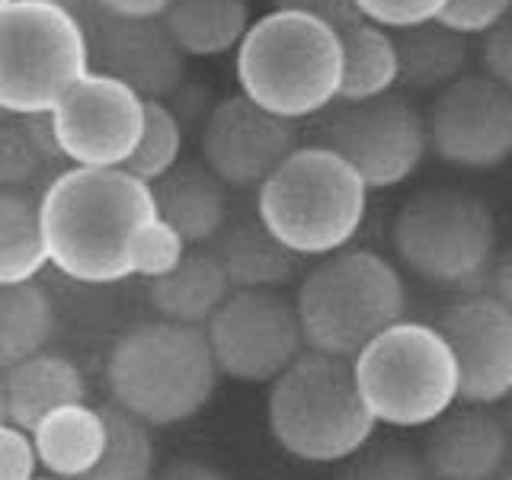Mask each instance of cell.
<instances>
[{
    "instance_id": "obj_32",
    "label": "cell",
    "mask_w": 512,
    "mask_h": 480,
    "mask_svg": "<svg viewBox=\"0 0 512 480\" xmlns=\"http://www.w3.org/2000/svg\"><path fill=\"white\" fill-rule=\"evenodd\" d=\"M448 0H352L359 20L375 23L388 32H400L410 26L436 23Z\"/></svg>"
},
{
    "instance_id": "obj_6",
    "label": "cell",
    "mask_w": 512,
    "mask_h": 480,
    "mask_svg": "<svg viewBox=\"0 0 512 480\" xmlns=\"http://www.w3.org/2000/svg\"><path fill=\"white\" fill-rule=\"evenodd\" d=\"M269 384V432L292 458L336 464L372 442L378 423L362 404L349 359L304 349Z\"/></svg>"
},
{
    "instance_id": "obj_5",
    "label": "cell",
    "mask_w": 512,
    "mask_h": 480,
    "mask_svg": "<svg viewBox=\"0 0 512 480\" xmlns=\"http://www.w3.org/2000/svg\"><path fill=\"white\" fill-rule=\"evenodd\" d=\"M407 311V285L391 260L365 247H343L301 279L295 314L304 349L352 359Z\"/></svg>"
},
{
    "instance_id": "obj_9",
    "label": "cell",
    "mask_w": 512,
    "mask_h": 480,
    "mask_svg": "<svg viewBox=\"0 0 512 480\" xmlns=\"http://www.w3.org/2000/svg\"><path fill=\"white\" fill-rule=\"evenodd\" d=\"M394 250L416 279L471 292L493 263L496 218L484 199L464 189H426L400 205Z\"/></svg>"
},
{
    "instance_id": "obj_27",
    "label": "cell",
    "mask_w": 512,
    "mask_h": 480,
    "mask_svg": "<svg viewBox=\"0 0 512 480\" xmlns=\"http://www.w3.org/2000/svg\"><path fill=\"white\" fill-rule=\"evenodd\" d=\"M48 266L36 192H0V285L32 282Z\"/></svg>"
},
{
    "instance_id": "obj_23",
    "label": "cell",
    "mask_w": 512,
    "mask_h": 480,
    "mask_svg": "<svg viewBox=\"0 0 512 480\" xmlns=\"http://www.w3.org/2000/svg\"><path fill=\"white\" fill-rule=\"evenodd\" d=\"M397 55V87L410 93H439L471 68V45L439 23L391 32Z\"/></svg>"
},
{
    "instance_id": "obj_29",
    "label": "cell",
    "mask_w": 512,
    "mask_h": 480,
    "mask_svg": "<svg viewBox=\"0 0 512 480\" xmlns=\"http://www.w3.org/2000/svg\"><path fill=\"white\" fill-rule=\"evenodd\" d=\"M61 170L32 138L23 116H0V192H39Z\"/></svg>"
},
{
    "instance_id": "obj_31",
    "label": "cell",
    "mask_w": 512,
    "mask_h": 480,
    "mask_svg": "<svg viewBox=\"0 0 512 480\" xmlns=\"http://www.w3.org/2000/svg\"><path fill=\"white\" fill-rule=\"evenodd\" d=\"M340 480H432V477L420 452L397 442H384L375 448L362 445L356 455L346 458Z\"/></svg>"
},
{
    "instance_id": "obj_37",
    "label": "cell",
    "mask_w": 512,
    "mask_h": 480,
    "mask_svg": "<svg viewBox=\"0 0 512 480\" xmlns=\"http://www.w3.org/2000/svg\"><path fill=\"white\" fill-rule=\"evenodd\" d=\"M151 480H228L215 464L199 461V458H180V461H170L167 468L154 471Z\"/></svg>"
},
{
    "instance_id": "obj_10",
    "label": "cell",
    "mask_w": 512,
    "mask_h": 480,
    "mask_svg": "<svg viewBox=\"0 0 512 480\" xmlns=\"http://www.w3.org/2000/svg\"><path fill=\"white\" fill-rule=\"evenodd\" d=\"M202 333L218 375L240 384L276 381L304 352L295 301L282 292H231Z\"/></svg>"
},
{
    "instance_id": "obj_3",
    "label": "cell",
    "mask_w": 512,
    "mask_h": 480,
    "mask_svg": "<svg viewBox=\"0 0 512 480\" xmlns=\"http://www.w3.org/2000/svg\"><path fill=\"white\" fill-rule=\"evenodd\" d=\"M240 96L285 122L311 119L340 96V36L292 10L253 20L234 52Z\"/></svg>"
},
{
    "instance_id": "obj_41",
    "label": "cell",
    "mask_w": 512,
    "mask_h": 480,
    "mask_svg": "<svg viewBox=\"0 0 512 480\" xmlns=\"http://www.w3.org/2000/svg\"><path fill=\"white\" fill-rule=\"evenodd\" d=\"M7 4H13V0H0V10H4Z\"/></svg>"
},
{
    "instance_id": "obj_17",
    "label": "cell",
    "mask_w": 512,
    "mask_h": 480,
    "mask_svg": "<svg viewBox=\"0 0 512 480\" xmlns=\"http://www.w3.org/2000/svg\"><path fill=\"white\" fill-rule=\"evenodd\" d=\"M509 458V429L490 407L448 410L432 423L426 471L432 480H493Z\"/></svg>"
},
{
    "instance_id": "obj_24",
    "label": "cell",
    "mask_w": 512,
    "mask_h": 480,
    "mask_svg": "<svg viewBox=\"0 0 512 480\" xmlns=\"http://www.w3.org/2000/svg\"><path fill=\"white\" fill-rule=\"evenodd\" d=\"M160 23L186 58H221L237 52L253 16L247 0H170Z\"/></svg>"
},
{
    "instance_id": "obj_39",
    "label": "cell",
    "mask_w": 512,
    "mask_h": 480,
    "mask_svg": "<svg viewBox=\"0 0 512 480\" xmlns=\"http://www.w3.org/2000/svg\"><path fill=\"white\" fill-rule=\"evenodd\" d=\"M42 4H52V7L68 10V13L77 16V20H84V16L93 10V0H42Z\"/></svg>"
},
{
    "instance_id": "obj_40",
    "label": "cell",
    "mask_w": 512,
    "mask_h": 480,
    "mask_svg": "<svg viewBox=\"0 0 512 480\" xmlns=\"http://www.w3.org/2000/svg\"><path fill=\"white\" fill-rule=\"evenodd\" d=\"M0 423H7V407H4V388H0Z\"/></svg>"
},
{
    "instance_id": "obj_13",
    "label": "cell",
    "mask_w": 512,
    "mask_h": 480,
    "mask_svg": "<svg viewBox=\"0 0 512 480\" xmlns=\"http://www.w3.org/2000/svg\"><path fill=\"white\" fill-rule=\"evenodd\" d=\"M426 125V151L458 170H496L512 154V87L480 71L461 74L436 93Z\"/></svg>"
},
{
    "instance_id": "obj_11",
    "label": "cell",
    "mask_w": 512,
    "mask_h": 480,
    "mask_svg": "<svg viewBox=\"0 0 512 480\" xmlns=\"http://www.w3.org/2000/svg\"><path fill=\"white\" fill-rule=\"evenodd\" d=\"M320 144L343 157L368 192L394 189L407 183L426 157L423 112L397 93L343 103L324 122Z\"/></svg>"
},
{
    "instance_id": "obj_28",
    "label": "cell",
    "mask_w": 512,
    "mask_h": 480,
    "mask_svg": "<svg viewBox=\"0 0 512 480\" xmlns=\"http://www.w3.org/2000/svg\"><path fill=\"white\" fill-rule=\"evenodd\" d=\"M103 420H106L103 455L77 480H151L157 464L151 429L116 407H103Z\"/></svg>"
},
{
    "instance_id": "obj_38",
    "label": "cell",
    "mask_w": 512,
    "mask_h": 480,
    "mask_svg": "<svg viewBox=\"0 0 512 480\" xmlns=\"http://www.w3.org/2000/svg\"><path fill=\"white\" fill-rule=\"evenodd\" d=\"M170 0H93V10L112 16H135V20H154L167 10Z\"/></svg>"
},
{
    "instance_id": "obj_2",
    "label": "cell",
    "mask_w": 512,
    "mask_h": 480,
    "mask_svg": "<svg viewBox=\"0 0 512 480\" xmlns=\"http://www.w3.org/2000/svg\"><path fill=\"white\" fill-rule=\"evenodd\" d=\"M218 368L199 327L144 320L128 327L109 349V407L148 429L186 423L212 404Z\"/></svg>"
},
{
    "instance_id": "obj_15",
    "label": "cell",
    "mask_w": 512,
    "mask_h": 480,
    "mask_svg": "<svg viewBox=\"0 0 512 480\" xmlns=\"http://www.w3.org/2000/svg\"><path fill=\"white\" fill-rule=\"evenodd\" d=\"M436 330L455 359L458 400L493 407L512 391V308L480 292H464L442 311Z\"/></svg>"
},
{
    "instance_id": "obj_4",
    "label": "cell",
    "mask_w": 512,
    "mask_h": 480,
    "mask_svg": "<svg viewBox=\"0 0 512 480\" xmlns=\"http://www.w3.org/2000/svg\"><path fill=\"white\" fill-rule=\"evenodd\" d=\"M365 212L368 189L359 173L324 144H298L256 186V221L298 260L349 247Z\"/></svg>"
},
{
    "instance_id": "obj_36",
    "label": "cell",
    "mask_w": 512,
    "mask_h": 480,
    "mask_svg": "<svg viewBox=\"0 0 512 480\" xmlns=\"http://www.w3.org/2000/svg\"><path fill=\"white\" fill-rule=\"evenodd\" d=\"M272 10H292V13L314 16V20L327 23L336 32L359 20L352 0H272Z\"/></svg>"
},
{
    "instance_id": "obj_8",
    "label": "cell",
    "mask_w": 512,
    "mask_h": 480,
    "mask_svg": "<svg viewBox=\"0 0 512 480\" xmlns=\"http://www.w3.org/2000/svg\"><path fill=\"white\" fill-rule=\"evenodd\" d=\"M87 71V36L74 13L42 0H13L0 10L4 116H45Z\"/></svg>"
},
{
    "instance_id": "obj_33",
    "label": "cell",
    "mask_w": 512,
    "mask_h": 480,
    "mask_svg": "<svg viewBox=\"0 0 512 480\" xmlns=\"http://www.w3.org/2000/svg\"><path fill=\"white\" fill-rule=\"evenodd\" d=\"M509 10L512 0H448L436 23L458 32L464 39H471L487 32L490 26L509 20Z\"/></svg>"
},
{
    "instance_id": "obj_34",
    "label": "cell",
    "mask_w": 512,
    "mask_h": 480,
    "mask_svg": "<svg viewBox=\"0 0 512 480\" xmlns=\"http://www.w3.org/2000/svg\"><path fill=\"white\" fill-rule=\"evenodd\" d=\"M480 74L496 80V84L512 87V26L509 20L490 26L487 32L477 36V52H474Z\"/></svg>"
},
{
    "instance_id": "obj_22",
    "label": "cell",
    "mask_w": 512,
    "mask_h": 480,
    "mask_svg": "<svg viewBox=\"0 0 512 480\" xmlns=\"http://www.w3.org/2000/svg\"><path fill=\"white\" fill-rule=\"evenodd\" d=\"M228 295L231 285L224 279L212 250L189 247L173 269L157 279H148V301L157 320H170V324L183 327L202 330Z\"/></svg>"
},
{
    "instance_id": "obj_25",
    "label": "cell",
    "mask_w": 512,
    "mask_h": 480,
    "mask_svg": "<svg viewBox=\"0 0 512 480\" xmlns=\"http://www.w3.org/2000/svg\"><path fill=\"white\" fill-rule=\"evenodd\" d=\"M336 36H340V96L336 103H365L394 93L397 55L388 29L356 20Z\"/></svg>"
},
{
    "instance_id": "obj_12",
    "label": "cell",
    "mask_w": 512,
    "mask_h": 480,
    "mask_svg": "<svg viewBox=\"0 0 512 480\" xmlns=\"http://www.w3.org/2000/svg\"><path fill=\"white\" fill-rule=\"evenodd\" d=\"M68 167L122 170L144 125V100L119 80L87 71L45 112Z\"/></svg>"
},
{
    "instance_id": "obj_21",
    "label": "cell",
    "mask_w": 512,
    "mask_h": 480,
    "mask_svg": "<svg viewBox=\"0 0 512 480\" xmlns=\"http://www.w3.org/2000/svg\"><path fill=\"white\" fill-rule=\"evenodd\" d=\"M212 256L231 292H279L298 269V256L288 253L256 218L224 224Z\"/></svg>"
},
{
    "instance_id": "obj_18",
    "label": "cell",
    "mask_w": 512,
    "mask_h": 480,
    "mask_svg": "<svg viewBox=\"0 0 512 480\" xmlns=\"http://www.w3.org/2000/svg\"><path fill=\"white\" fill-rule=\"evenodd\" d=\"M0 388H4L7 423L32 429L42 416L58 407L84 404L90 388L80 365L61 352H36L16 365L0 368Z\"/></svg>"
},
{
    "instance_id": "obj_20",
    "label": "cell",
    "mask_w": 512,
    "mask_h": 480,
    "mask_svg": "<svg viewBox=\"0 0 512 480\" xmlns=\"http://www.w3.org/2000/svg\"><path fill=\"white\" fill-rule=\"evenodd\" d=\"M29 439L39 468L52 480L84 477L100 461L106 445L103 407H90L87 400L58 407L29 429Z\"/></svg>"
},
{
    "instance_id": "obj_35",
    "label": "cell",
    "mask_w": 512,
    "mask_h": 480,
    "mask_svg": "<svg viewBox=\"0 0 512 480\" xmlns=\"http://www.w3.org/2000/svg\"><path fill=\"white\" fill-rule=\"evenodd\" d=\"M36 474L39 461L29 432L13 423H0V480H36Z\"/></svg>"
},
{
    "instance_id": "obj_14",
    "label": "cell",
    "mask_w": 512,
    "mask_h": 480,
    "mask_svg": "<svg viewBox=\"0 0 512 480\" xmlns=\"http://www.w3.org/2000/svg\"><path fill=\"white\" fill-rule=\"evenodd\" d=\"M90 71L119 80L135 90L144 103H167L186 87V55L167 36L160 16L135 20V16H112L90 10L84 20Z\"/></svg>"
},
{
    "instance_id": "obj_1",
    "label": "cell",
    "mask_w": 512,
    "mask_h": 480,
    "mask_svg": "<svg viewBox=\"0 0 512 480\" xmlns=\"http://www.w3.org/2000/svg\"><path fill=\"white\" fill-rule=\"evenodd\" d=\"M154 218L151 186L125 170L68 167L39 192L45 260L77 285L135 279L138 237Z\"/></svg>"
},
{
    "instance_id": "obj_42",
    "label": "cell",
    "mask_w": 512,
    "mask_h": 480,
    "mask_svg": "<svg viewBox=\"0 0 512 480\" xmlns=\"http://www.w3.org/2000/svg\"><path fill=\"white\" fill-rule=\"evenodd\" d=\"M36 480H42V477H36ZM45 480H52V477H45Z\"/></svg>"
},
{
    "instance_id": "obj_16",
    "label": "cell",
    "mask_w": 512,
    "mask_h": 480,
    "mask_svg": "<svg viewBox=\"0 0 512 480\" xmlns=\"http://www.w3.org/2000/svg\"><path fill=\"white\" fill-rule=\"evenodd\" d=\"M199 141L205 170L221 186L253 189L298 148V125L234 93L208 109Z\"/></svg>"
},
{
    "instance_id": "obj_19",
    "label": "cell",
    "mask_w": 512,
    "mask_h": 480,
    "mask_svg": "<svg viewBox=\"0 0 512 480\" xmlns=\"http://www.w3.org/2000/svg\"><path fill=\"white\" fill-rule=\"evenodd\" d=\"M157 218L180 234L186 247H202L215 240L228 224V186L196 164H176L170 173L151 183Z\"/></svg>"
},
{
    "instance_id": "obj_30",
    "label": "cell",
    "mask_w": 512,
    "mask_h": 480,
    "mask_svg": "<svg viewBox=\"0 0 512 480\" xmlns=\"http://www.w3.org/2000/svg\"><path fill=\"white\" fill-rule=\"evenodd\" d=\"M183 132L180 119L173 116V109L167 103H144V125L141 138L135 144L132 157L125 160L122 170L128 176H135L138 183L151 186L160 176L170 173L180 164L183 154Z\"/></svg>"
},
{
    "instance_id": "obj_26",
    "label": "cell",
    "mask_w": 512,
    "mask_h": 480,
    "mask_svg": "<svg viewBox=\"0 0 512 480\" xmlns=\"http://www.w3.org/2000/svg\"><path fill=\"white\" fill-rule=\"evenodd\" d=\"M55 327V301L39 279L0 285V368L48 349Z\"/></svg>"
},
{
    "instance_id": "obj_7",
    "label": "cell",
    "mask_w": 512,
    "mask_h": 480,
    "mask_svg": "<svg viewBox=\"0 0 512 480\" xmlns=\"http://www.w3.org/2000/svg\"><path fill=\"white\" fill-rule=\"evenodd\" d=\"M365 410L397 429L432 426L458 404V372L436 324L397 320L349 359Z\"/></svg>"
}]
</instances>
